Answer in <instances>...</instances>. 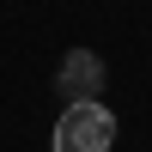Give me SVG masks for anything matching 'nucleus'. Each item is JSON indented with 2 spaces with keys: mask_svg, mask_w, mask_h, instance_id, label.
<instances>
[{
  "mask_svg": "<svg viewBox=\"0 0 152 152\" xmlns=\"http://www.w3.org/2000/svg\"><path fill=\"white\" fill-rule=\"evenodd\" d=\"M104 55H91V49H67V61H61L55 73V91L67 97V104H85V97H104Z\"/></svg>",
  "mask_w": 152,
  "mask_h": 152,
  "instance_id": "obj_2",
  "label": "nucleus"
},
{
  "mask_svg": "<svg viewBox=\"0 0 152 152\" xmlns=\"http://www.w3.org/2000/svg\"><path fill=\"white\" fill-rule=\"evenodd\" d=\"M55 152H110L116 146V116L104 110V97H85V104H67L55 122Z\"/></svg>",
  "mask_w": 152,
  "mask_h": 152,
  "instance_id": "obj_1",
  "label": "nucleus"
}]
</instances>
